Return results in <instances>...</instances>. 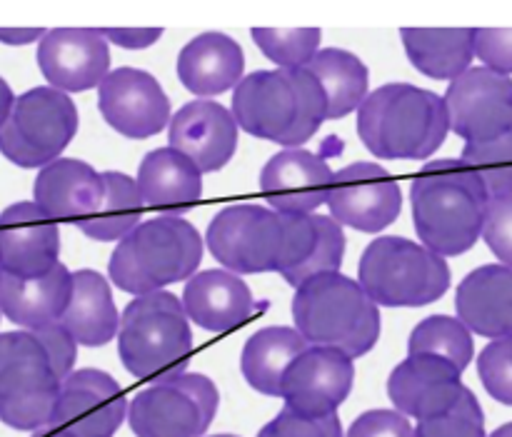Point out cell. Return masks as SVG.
I'll use <instances>...</instances> for the list:
<instances>
[{
  "instance_id": "13",
  "label": "cell",
  "mask_w": 512,
  "mask_h": 437,
  "mask_svg": "<svg viewBox=\"0 0 512 437\" xmlns=\"http://www.w3.org/2000/svg\"><path fill=\"white\" fill-rule=\"evenodd\" d=\"M128 418V400L118 380L95 368L73 370L60 383L50 423L45 430H60L70 437H115Z\"/></svg>"
},
{
  "instance_id": "7",
  "label": "cell",
  "mask_w": 512,
  "mask_h": 437,
  "mask_svg": "<svg viewBox=\"0 0 512 437\" xmlns=\"http://www.w3.org/2000/svg\"><path fill=\"white\" fill-rule=\"evenodd\" d=\"M115 338L123 368L143 380L185 373L193 353V330L183 303L165 290L130 300Z\"/></svg>"
},
{
  "instance_id": "26",
  "label": "cell",
  "mask_w": 512,
  "mask_h": 437,
  "mask_svg": "<svg viewBox=\"0 0 512 437\" xmlns=\"http://www.w3.org/2000/svg\"><path fill=\"white\" fill-rule=\"evenodd\" d=\"M143 205L170 218H183L203 198V173L183 153L168 148L150 150L135 178Z\"/></svg>"
},
{
  "instance_id": "51",
  "label": "cell",
  "mask_w": 512,
  "mask_h": 437,
  "mask_svg": "<svg viewBox=\"0 0 512 437\" xmlns=\"http://www.w3.org/2000/svg\"><path fill=\"white\" fill-rule=\"evenodd\" d=\"M0 318H3V315H0Z\"/></svg>"
},
{
  "instance_id": "27",
  "label": "cell",
  "mask_w": 512,
  "mask_h": 437,
  "mask_svg": "<svg viewBox=\"0 0 512 437\" xmlns=\"http://www.w3.org/2000/svg\"><path fill=\"white\" fill-rule=\"evenodd\" d=\"M245 53L225 33H203L178 55V78L198 100L228 93L243 80Z\"/></svg>"
},
{
  "instance_id": "47",
  "label": "cell",
  "mask_w": 512,
  "mask_h": 437,
  "mask_svg": "<svg viewBox=\"0 0 512 437\" xmlns=\"http://www.w3.org/2000/svg\"><path fill=\"white\" fill-rule=\"evenodd\" d=\"M488 437H512V423H505V425H500V428L495 430L493 435H488Z\"/></svg>"
},
{
  "instance_id": "3",
  "label": "cell",
  "mask_w": 512,
  "mask_h": 437,
  "mask_svg": "<svg viewBox=\"0 0 512 437\" xmlns=\"http://www.w3.org/2000/svg\"><path fill=\"white\" fill-rule=\"evenodd\" d=\"M233 118L253 138L283 148H300L328 120V105L318 80L305 68L255 70L233 93Z\"/></svg>"
},
{
  "instance_id": "30",
  "label": "cell",
  "mask_w": 512,
  "mask_h": 437,
  "mask_svg": "<svg viewBox=\"0 0 512 437\" xmlns=\"http://www.w3.org/2000/svg\"><path fill=\"white\" fill-rule=\"evenodd\" d=\"M475 28H403V48L410 63L433 80H450L470 70L475 58Z\"/></svg>"
},
{
  "instance_id": "28",
  "label": "cell",
  "mask_w": 512,
  "mask_h": 437,
  "mask_svg": "<svg viewBox=\"0 0 512 437\" xmlns=\"http://www.w3.org/2000/svg\"><path fill=\"white\" fill-rule=\"evenodd\" d=\"M60 325L85 348H103L118 335L120 313L115 308L108 278L95 270L73 273V293Z\"/></svg>"
},
{
  "instance_id": "50",
  "label": "cell",
  "mask_w": 512,
  "mask_h": 437,
  "mask_svg": "<svg viewBox=\"0 0 512 437\" xmlns=\"http://www.w3.org/2000/svg\"><path fill=\"white\" fill-rule=\"evenodd\" d=\"M0 278H3V265H0Z\"/></svg>"
},
{
  "instance_id": "31",
  "label": "cell",
  "mask_w": 512,
  "mask_h": 437,
  "mask_svg": "<svg viewBox=\"0 0 512 437\" xmlns=\"http://www.w3.org/2000/svg\"><path fill=\"white\" fill-rule=\"evenodd\" d=\"M310 75L318 80L328 105V120H340L355 113L368 98L370 73L368 65L355 53L343 48L318 50L313 60L305 65Z\"/></svg>"
},
{
  "instance_id": "20",
  "label": "cell",
  "mask_w": 512,
  "mask_h": 437,
  "mask_svg": "<svg viewBox=\"0 0 512 437\" xmlns=\"http://www.w3.org/2000/svg\"><path fill=\"white\" fill-rule=\"evenodd\" d=\"M463 373L435 355H408L388 378V398L405 418H438L463 395Z\"/></svg>"
},
{
  "instance_id": "17",
  "label": "cell",
  "mask_w": 512,
  "mask_h": 437,
  "mask_svg": "<svg viewBox=\"0 0 512 437\" xmlns=\"http://www.w3.org/2000/svg\"><path fill=\"white\" fill-rule=\"evenodd\" d=\"M38 68L50 88L83 93L110 73V48L98 28H53L38 43Z\"/></svg>"
},
{
  "instance_id": "21",
  "label": "cell",
  "mask_w": 512,
  "mask_h": 437,
  "mask_svg": "<svg viewBox=\"0 0 512 437\" xmlns=\"http://www.w3.org/2000/svg\"><path fill=\"white\" fill-rule=\"evenodd\" d=\"M60 230L33 200L13 203L0 213V265L3 273L38 278L58 265Z\"/></svg>"
},
{
  "instance_id": "32",
  "label": "cell",
  "mask_w": 512,
  "mask_h": 437,
  "mask_svg": "<svg viewBox=\"0 0 512 437\" xmlns=\"http://www.w3.org/2000/svg\"><path fill=\"white\" fill-rule=\"evenodd\" d=\"M105 195L100 208L90 218L78 220V228L98 243H115L135 230L143 218V200H140L135 180L130 175L108 170L103 173Z\"/></svg>"
},
{
  "instance_id": "42",
  "label": "cell",
  "mask_w": 512,
  "mask_h": 437,
  "mask_svg": "<svg viewBox=\"0 0 512 437\" xmlns=\"http://www.w3.org/2000/svg\"><path fill=\"white\" fill-rule=\"evenodd\" d=\"M33 335H35V340L43 345V350H45V355H48L50 365H53L55 375H58V380L63 383V380L68 378L75 368V358H78V343H75L73 335H70L60 323L45 325V328L33 330Z\"/></svg>"
},
{
  "instance_id": "2",
  "label": "cell",
  "mask_w": 512,
  "mask_h": 437,
  "mask_svg": "<svg viewBox=\"0 0 512 437\" xmlns=\"http://www.w3.org/2000/svg\"><path fill=\"white\" fill-rule=\"evenodd\" d=\"M410 203L425 248L455 258L480 240L490 195L463 160H433L413 180Z\"/></svg>"
},
{
  "instance_id": "23",
  "label": "cell",
  "mask_w": 512,
  "mask_h": 437,
  "mask_svg": "<svg viewBox=\"0 0 512 437\" xmlns=\"http://www.w3.org/2000/svg\"><path fill=\"white\" fill-rule=\"evenodd\" d=\"M103 195V173L75 158H58L40 168L33 185V203L53 220L90 218Z\"/></svg>"
},
{
  "instance_id": "45",
  "label": "cell",
  "mask_w": 512,
  "mask_h": 437,
  "mask_svg": "<svg viewBox=\"0 0 512 437\" xmlns=\"http://www.w3.org/2000/svg\"><path fill=\"white\" fill-rule=\"evenodd\" d=\"M48 33L45 28H0V43L5 45H30Z\"/></svg>"
},
{
  "instance_id": "38",
  "label": "cell",
  "mask_w": 512,
  "mask_h": 437,
  "mask_svg": "<svg viewBox=\"0 0 512 437\" xmlns=\"http://www.w3.org/2000/svg\"><path fill=\"white\" fill-rule=\"evenodd\" d=\"M478 375L490 398L512 405V335L485 345L478 358Z\"/></svg>"
},
{
  "instance_id": "41",
  "label": "cell",
  "mask_w": 512,
  "mask_h": 437,
  "mask_svg": "<svg viewBox=\"0 0 512 437\" xmlns=\"http://www.w3.org/2000/svg\"><path fill=\"white\" fill-rule=\"evenodd\" d=\"M475 58L483 60V68L500 75L512 73V28H475Z\"/></svg>"
},
{
  "instance_id": "18",
  "label": "cell",
  "mask_w": 512,
  "mask_h": 437,
  "mask_svg": "<svg viewBox=\"0 0 512 437\" xmlns=\"http://www.w3.org/2000/svg\"><path fill=\"white\" fill-rule=\"evenodd\" d=\"M335 173L325 158L303 148L275 153L260 170V193L270 208L285 215H315L328 203Z\"/></svg>"
},
{
  "instance_id": "48",
  "label": "cell",
  "mask_w": 512,
  "mask_h": 437,
  "mask_svg": "<svg viewBox=\"0 0 512 437\" xmlns=\"http://www.w3.org/2000/svg\"><path fill=\"white\" fill-rule=\"evenodd\" d=\"M35 437H70V435H65V433H60V430H38V433H35Z\"/></svg>"
},
{
  "instance_id": "24",
  "label": "cell",
  "mask_w": 512,
  "mask_h": 437,
  "mask_svg": "<svg viewBox=\"0 0 512 437\" xmlns=\"http://www.w3.org/2000/svg\"><path fill=\"white\" fill-rule=\"evenodd\" d=\"M458 320L480 338L500 340L512 335V268L480 265L455 293Z\"/></svg>"
},
{
  "instance_id": "15",
  "label": "cell",
  "mask_w": 512,
  "mask_h": 437,
  "mask_svg": "<svg viewBox=\"0 0 512 437\" xmlns=\"http://www.w3.org/2000/svg\"><path fill=\"white\" fill-rule=\"evenodd\" d=\"M98 108L105 123L130 140L158 135L170 123V100L158 78L138 68H118L98 85Z\"/></svg>"
},
{
  "instance_id": "16",
  "label": "cell",
  "mask_w": 512,
  "mask_h": 437,
  "mask_svg": "<svg viewBox=\"0 0 512 437\" xmlns=\"http://www.w3.org/2000/svg\"><path fill=\"white\" fill-rule=\"evenodd\" d=\"M355 383V360L333 348L310 345L285 373L280 398L285 408L303 418L338 415Z\"/></svg>"
},
{
  "instance_id": "37",
  "label": "cell",
  "mask_w": 512,
  "mask_h": 437,
  "mask_svg": "<svg viewBox=\"0 0 512 437\" xmlns=\"http://www.w3.org/2000/svg\"><path fill=\"white\" fill-rule=\"evenodd\" d=\"M415 437H488L485 433V415L473 390L465 388L455 408L438 418L420 420L413 430Z\"/></svg>"
},
{
  "instance_id": "4",
  "label": "cell",
  "mask_w": 512,
  "mask_h": 437,
  "mask_svg": "<svg viewBox=\"0 0 512 437\" xmlns=\"http://www.w3.org/2000/svg\"><path fill=\"white\" fill-rule=\"evenodd\" d=\"M450 133L443 95L410 83H388L358 108V135L375 158L425 160Z\"/></svg>"
},
{
  "instance_id": "43",
  "label": "cell",
  "mask_w": 512,
  "mask_h": 437,
  "mask_svg": "<svg viewBox=\"0 0 512 437\" xmlns=\"http://www.w3.org/2000/svg\"><path fill=\"white\" fill-rule=\"evenodd\" d=\"M345 437H415L413 425L398 410H368L350 425Z\"/></svg>"
},
{
  "instance_id": "19",
  "label": "cell",
  "mask_w": 512,
  "mask_h": 437,
  "mask_svg": "<svg viewBox=\"0 0 512 437\" xmlns=\"http://www.w3.org/2000/svg\"><path fill=\"white\" fill-rule=\"evenodd\" d=\"M238 130L233 113L218 100H193L170 115L168 140L200 173H215L235 158Z\"/></svg>"
},
{
  "instance_id": "6",
  "label": "cell",
  "mask_w": 512,
  "mask_h": 437,
  "mask_svg": "<svg viewBox=\"0 0 512 437\" xmlns=\"http://www.w3.org/2000/svg\"><path fill=\"white\" fill-rule=\"evenodd\" d=\"M203 260V238L185 218L145 220L130 230L110 255L108 275L123 293L150 295L165 285L190 280Z\"/></svg>"
},
{
  "instance_id": "25",
  "label": "cell",
  "mask_w": 512,
  "mask_h": 437,
  "mask_svg": "<svg viewBox=\"0 0 512 437\" xmlns=\"http://www.w3.org/2000/svg\"><path fill=\"white\" fill-rule=\"evenodd\" d=\"M73 293V273L63 263L38 278H0V315L25 330H40L60 323Z\"/></svg>"
},
{
  "instance_id": "44",
  "label": "cell",
  "mask_w": 512,
  "mask_h": 437,
  "mask_svg": "<svg viewBox=\"0 0 512 437\" xmlns=\"http://www.w3.org/2000/svg\"><path fill=\"white\" fill-rule=\"evenodd\" d=\"M103 35L108 43L120 45V48L143 50L163 38V28H105Z\"/></svg>"
},
{
  "instance_id": "46",
  "label": "cell",
  "mask_w": 512,
  "mask_h": 437,
  "mask_svg": "<svg viewBox=\"0 0 512 437\" xmlns=\"http://www.w3.org/2000/svg\"><path fill=\"white\" fill-rule=\"evenodd\" d=\"M13 90H10V85L5 83V78H0V125L5 123V118H8L10 108H13Z\"/></svg>"
},
{
  "instance_id": "33",
  "label": "cell",
  "mask_w": 512,
  "mask_h": 437,
  "mask_svg": "<svg viewBox=\"0 0 512 437\" xmlns=\"http://www.w3.org/2000/svg\"><path fill=\"white\" fill-rule=\"evenodd\" d=\"M410 355H435L448 360L450 365L465 373L475 355L473 333L450 315H430L423 323L415 325L408 340Z\"/></svg>"
},
{
  "instance_id": "10",
  "label": "cell",
  "mask_w": 512,
  "mask_h": 437,
  "mask_svg": "<svg viewBox=\"0 0 512 437\" xmlns=\"http://www.w3.org/2000/svg\"><path fill=\"white\" fill-rule=\"evenodd\" d=\"M78 133L73 98L50 85L25 90L0 125V153L18 168H45Z\"/></svg>"
},
{
  "instance_id": "22",
  "label": "cell",
  "mask_w": 512,
  "mask_h": 437,
  "mask_svg": "<svg viewBox=\"0 0 512 437\" xmlns=\"http://www.w3.org/2000/svg\"><path fill=\"white\" fill-rule=\"evenodd\" d=\"M183 310L190 323L208 333H228L253 315L248 283L230 270H203L185 283Z\"/></svg>"
},
{
  "instance_id": "34",
  "label": "cell",
  "mask_w": 512,
  "mask_h": 437,
  "mask_svg": "<svg viewBox=\"0 0 512 437\" xmlns=\"http://www.w3.org/2000/svg\"><path fill=\"white\" fill-rule=\"evenodd\" d=\"M250 35L280 70L305 68L318 55L323 40L320 28H253Z\"/></svg>"
},
{
  "instance_id": "11",
  "label": "cell",
  "mask_w": 512,
  "mask_h": 437,
  "mask_svg": "<svg viewBox=\"0 0 512 437\" xmlns=\"http://www.w3.org/2000/svg\"><path fill=\"white\" fill-rule=\"evenodd\" d=\"M220 393L200 373L155 380L128 405L135 437H203L218 413Z\"/></svg>"
},
{
  "instance_id": "14",
  "label": "cell",
  "mask_w": 512,
  "mask_h": 437,
  "mask_svg": "<svg viewBox=\"0 0 512 437\" xmlns=\"http://www.w3.org/2000/svg\"><path fill=\"white\" fill-rule=\"evenodd\" d=\"M325 205L338 225L360 233H380L398 220L403 190L383 165L353 163L335 173Z\"/></svg>"
},
{
  "instance_id": "40",
  "label": "cell",
  "mask_w": 512,
  "mask_h": 437,
  "mask_svg": "<svg viewBox=\"0 0 512 437\" xmlns=\"http://www.w3.org/2000/svg\"><path fill=\"white\" fill-rule=\"evenodd\" d=\"M258 437H345L343 425H340L338 415H328V418H303V415L293 413V410L283 408L278 418L270 420Z\"/></svg>"
},
{
  "instance_id": "49",
  "label": "cell",
  "mask_w": 512,
  "mask_h": 437,
  "mask_svg": "<svg viewBox=\"0 0 512 437\" xmlns=\"http://www.w3.org/2000/svg\"><path fill=\"white\" fill-rule=\"evenodd\" d=\"M215 437H235V435H215Z\"/></svg>"
},
{
  "instance_id": "5",
  "label": "cell",
  "mask_w": 512,
  "mask_h": 437,
  "mask_svg": "<svg viewBox=\"0 0 512 437\" xmlns=\"http://www.w3.org/2000/svg\"><path fill=\"white\" fill-rule=\"evenodd\" d=\"M293 318L305 343L340 350L350 360L368 355L380 338V308L343 273L315 275L295 288Z\"/></svg>"
},
{
  "instance_id": "12",
  "label": "cell",
  "mask_w": 512,
  "mask_h": 437,
  "mask_svg": "<svg viewBox=\"0 0 512 437\" xmlns=\"http://www.w3.org/2000/svg\"><path fill=\"white\" fill-rule=\"evenodd\" d=\"M448 123L465 145L490 143L512 130V78L490 68H470L443 95Z\"/></svg>"
},
{
  "instance_id": "39",
  "label": "cell",
  "mask_w": 512,
  "mask_h": 437,
  "mask_svg": "<svg viewBox=\"0 0 512 437\" xmlns=\"http://www.w3.org/2000/svg\"><path fill=\"white\" fill-rule=\"evenodd\" d=\"M480 238L488 243L500 265L512 268V195L490 198Z\"/></svg>"
},
{
  "instance_id": "8",
  "label": "cell",
  "mask_w": 512,
  "mask_h": 437,
  "mask_svg": "<svg viewBox=\"0 0 512 437\" xmlns=\"http://www.w3.org/2000/svg\"><path fill=\"white\" fill-rule=\"evenodd\" d=\"M358 283L378 308H423L448 293L450 265L423 243L385 235L365 248Z\"/></svg>"
},
{
  "instance_id": "36",
  "label": "cell",
  "mask_w": 512,
  "mask_h": 437,
  "mask_svg": "<svg viewBox=\"0 0 512 437\" xmlns=\"http://www.w3.org/2000/svg\"><path fill=\"white\" fill-rule=\"evenodd\" d=\"M315 230H318V238H315L313 250H310L308 258L298 265V268L283 273L285 283L300 288L305 280L315 278V275L323 273H340L345 260V233L343 225L335 223L330 215H313Z\"/></svg>"
},
{
  "instance_id": "35",
  "label": "cell",
  "mask_w": 512,
  "mask_h": 437,
  "mask_svg": "<svg viewBox=\"0 0 512 437\" xmlns=\"http://www.w3.org/2000/svg\"><path fill=\"white\" fill-rule=\"evenodd\" d=\"M485 185L490 198L512 195V130L480 145H465L460 155Z\"/></svg>"
},
{
  "instance_id": "1",
  "label": "cell",
  "mask_w": 512,
  "mask_h": 437,
  "mask_svg": "<svg viewBox=\"0 0 512 437\" xmlns=\"http://www.w3.org/2000/svg\"><path fill=\"white\" fill-rule=\"evenodd\" d=\"M313 215H285L265 205H228L208 225V248L235 275L288 273L313 250Z\"/></svg>"
},
{
  "instance_id": "9",
  "label": "cell",
  "mask_w": 512,
  "mask_h": 437,
  "mask_svg": "<svg viewBox=\"0 0 512 437\" xmlns=\"http://www.w3.org/2000/svg\"><path fill=\"white\" fill-rule=\"evenodd\" d=\"M58 395L60 380L35 335L0 333V423L38 433L50 423Z\"/></svg>"
},
{
  "instance_id": "29",
  "label": "cell",
  "mask_w": 512,
  "mask_h": 437,
  "mask_svg": "<svg viewBox=\"0 0 512 437\" xmlns=\"http://www.w3.org/2000/svg\"><path fill=\"white\" fill-rule=\"evenodd\" d=\"M308 348L310 345L295 328L273 325V328L258 330L245 343L243 355H240L245 383L268 398H280L285 373Z\"/></svg>"
}]
</instances>
